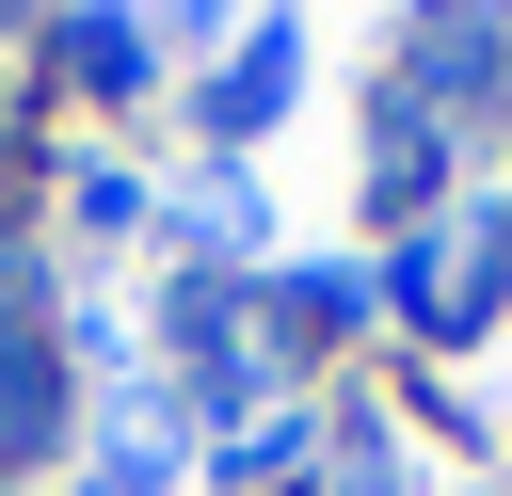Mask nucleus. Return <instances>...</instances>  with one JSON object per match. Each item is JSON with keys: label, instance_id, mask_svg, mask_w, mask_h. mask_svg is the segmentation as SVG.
I'll list each match as a JSON object with an SVG mask.
<instances>
[{"label": "nucleus", "instance_id": "1", "mask_svg": "<svg viewBox=\"0 0 512 496\" xmlns=\"http://www.w3.org/2000/svg\"><path fill=\"white\" fill-rule=\"evenodd\" d=\"M16 448H48V368L0 336V464H16Z\"/></svg>", "mask_w": 512, "mask_h": 496}]
</instances>
